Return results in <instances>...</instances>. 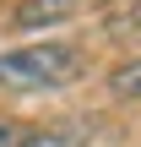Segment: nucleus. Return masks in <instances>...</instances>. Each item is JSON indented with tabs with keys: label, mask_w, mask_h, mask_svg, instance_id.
<instances>
[{
	"label": "nucleus",
	"mask_w": 141,
	"mask_h": 147,
	"mask_svg": "<svg viewBox=\"0 0 141 147\" xmlns=\"http://www.w3.org/2000/svg\"><path fill=\"white\" fill-rule=\"evenodd\" d=\"M87 120H65V125H43V131H27L16 147H87Z\"/></svg>",
	"instance_id": "3"
},
{
	"label": "nucleus",
	"mask_w": 141,
	"mask_h": 147,
	"mask_svg": "<svg viewBox=\"0 0 141 147\" xmlns=\"http://www.w3.org/2000/svg\"><path fill=\"white\" fill-rule=\"evenodd\" d=\"M109 93H114V98H141V60H130V65H114Z\"/></svg>",
	"instance_id": "4"
},
{
	"label": "nucleus",
	"mask_w": 141,
	"mask_h": 147,
	"mask_svg": "<svg viewBox=\"0 0 141 147\" xmlns=\"http://www.w3.org/2000/svg\"><path fill=\"white\" fill-rule=\"evenodd\" d=\"M22 142V125H16V120H5V115H0V147H16Z\"/></svg>",
	"instance_id": "5"
},
{
	"label": "nucleus",
	"mask_w": 141,
	"mask_h": 147,
	"mask_svg": "<svg viewBox=\"0 0 141 147\" xmlns=\"http://www.w3.org/2000/svg\"><path fill=\"white\" fill-rule=\"evenodd\" d=\"M76 11H82V0H22L11 11V27H54Z\"/></svg>",
	"instance_id": "2"
},
{
	"label": "nucleus",
	"mask_w": 141,
	"mask_h": 147,
	"mask_svg": "<svg viewBox=\"0 0 141 147\" xmlns=\"http://www.w3.org/2000/svg\"><path fill=\"white\" fill-rule=\"evenodd\" d=\"M82 5H114V0H82Z\"/></svg>",
	"instance_id": "7"
},
{
	"label": "nucleus",
	"mask_w": 141,
	"mask_h": 147,
	"mask_svg": "<svg viewBox=\"0 0 141 147\" xmlns=\"http://www.w3.org/2000/svg\"><path fill=\"white\" fill-rule=\"evenodd\" d=\"M125 27H130V33H141V0H136V11L125 16Z\"/></svg>",
	"instance_id": "6"
},
{
	"label": "nucleus",
	"mask_w": 141,
	"mask_h": 147,
	"mask_svg": "<svg viewBox=\"0 0 141 147\" xmlns=\"http://www.w3.org/2000/svg\"><path fill=\"white\" fill-rule=\"evenodd\" d=\"M82 76L76 44H22L0 55V87L5 93H54Z\"/></svg>",
	"instance_id": "1"
}]
</instances>
